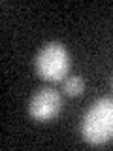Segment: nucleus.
Wrapping results in <instances>:
<instances>
[{
	"label": "nucleus",
	"instance_id": "obj_1",
	"mask_svg": "<svg viewBox=\"0 0 113 151\" xmlns=\"http://www.w3.org/2000/svg\"><path fill=\"white\" fill-rule=\"evenodd\" d=\"M81 136L92 145L113 140V98H98L81 119Z\"/></svg>",
	"mask_w": 113,
	"mask_h": 151
},
{
	"label": "nucleus",
	"instance_id": "obj_2",
	"mask_svg": "<svg viewBox=\"0 0 113 151\" xmlns=\"http://www.w3.org/2000/svg\"><path fill=\"white\" fill-rule=\"evenodd\" d=\"M34 68L45 81H62L70 70V53L59 42H49L36 55Z\"/></svg>",
	"mask_w": 113,
	"mask_h": 151
},
{
	"label": "nucleus",
	"instance_id": "obj_3",
	"mask_svg": "<svg viewBox=\"0 0 113 151\" xmlns=\"http://www.w3.org/2000/svg\"><path fill=\"white\" fill-rule=\"evenodd\" d=\"M60 108H62V98L60 94L51 87L40 89L34 96L30 98L28 104V113L34 117L36 121H49L59 115Z\"/></svg>",
	"mask_w": 113,
	"mask_h": 151
},
{
	"label": "nucleus",
	"instance_id": "obj_4",
	"mask_svg": "<svg viewBox=\"0 0 113 151\" xmlns=\"http://www.w3.org/2000/svg\"><path fill=\"white\" fill-rule=\"evenodd\" d=\"M85 91V81L79 76H70L68 79H64V93L68 96H79Z\"/></svg>",
	"mask_w": 113,
	"mask_h": 151
},
{
	"label": "nucleus",
	"instance_id": "obj_5",
	"mask_svg": "<svg viewBox=\"0 0 113 151\" xmlns=\"http://www.w3.org/2000/svg\"><path fill=\"white\" fill-rule=\"evenodd\" d=\"M111 87H113V81H111Z\"/></svg>",
	"mask_w": 113,
	"mask_h": 151
}]
</instances>
